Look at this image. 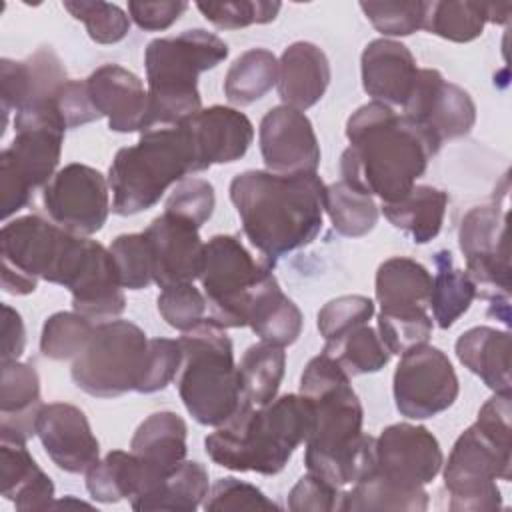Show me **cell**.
<instances>
[{"instance_id":"44dd1931","label":"cell","mask_w":512,"mask_h":512,"mask_svg":"<svg viewBox=\"0 0 512 512\" xmlns=\"http://www.w3.org/2000/svg\"><path fill=\"white\" fill-rule=\"evenodd\" d=\"M36 436L48 458L64 472L86 474L100 460V444L90 422L74 404H44L36 420Z\"/></svg>"},{"instance_id":"603a6c76","label":"cell","mask_w":512,"mask_h":512,"mask_svg":"<svg viewBox=\"0 0 512 512\" xmlns=\"http://www.w3.org/2000/svg\"><path fill=\"white\" fill-rule=\"evenodd\" d=\"M66 68L48 46L38 48L26 60H0V102L4 126L10 112L50 102L58 88L66 82Z\"/></svg>"},{"instance_id":"74e56055","label":"cell","mask_w":512,"mask_h":512,"mask_svg":"<svg viewBox=\"0 0 512 512\" xmlns=\"http://www.w3.org/2000/svg\"><path fill=\"white\" fill-rule=\"evenodd\" d=\"M436 272L432 276L430 308L440 328H450L464 312H468L476 294V284L466 270H460L452 262L448 250H440L434 256Z\"/></svg>"},{"instance_id":"cb8c5ba5","label":"cell","mask_w":512,"mask_h":512,"mask_svg":"<svg viewBox=\"0 0 512 512\" xmlns=\"http://www.w3.org/2000/svg\"><path fill=\"white\" fill-rule=\"evenodd\" d=\"M182 124L190 134L200 172L214 164L240 160L254 140V126L248 116L230 106L204 108Z\"/></svg>"},{"instance_id":"7bdbcfd3","label":"cell","mask_w":512,"mask_h":512,"mask_svg":"<svg viewBox=\"0 0 512 512\" xmlns=\"http://www.w3.org/2000/svg\"><path fill=\"white\" fill-rule=\"evenodd\" d=\"M94 332L92 320L78 312H56L46 318L40 336V350L50 360L76 358Z\"/></svg>"},{"instance_id":"7402d4cb","label":"cell","mask_w":512,"mask_h":512,"mask_svg":"<svg viewBox=\"0 0 512 512\" xmlns=\"http://www.w3.org/2000/svg\"><path fill=\"white\" fill-rule=\"evenodd\" d=\"M186 422L176 412H154L134 432L130 452L144 468V486L130 506L150 496L160 482L186 460Z\"/></svg>"},{"instance_id":"d6986e66","label":"cell","mask_w":512,"mask_h":512,"mask_svg":"<svg viewBox=\"0 0 512 512\" xmlns=\"http://www.w3.org/2000/svg\"><path fill=\"white\" fill-rule=\"evenodd\" d=\"M260 154L268 172L314 174L320 166V144L310 118L290 106L270 108L258 130Z\"/></svg>"},{"instance_id":"f5cc1de1","label":"cell","mask_w":512,"mask_h":512,"mask_svg":"<svg viewBox=\"0 0 512 512\" xmlns=\"http://www.w3.org/2000/svg\"><path fill=\"white\" fill-rule=\"evenodd\" d=\"M216 206L214 186L204 178H184L180 180L166 200V210L176 214L194 226H202L210 220Z\"/></svg>"},{"instance_id":"816d5d0a","label":"cell","mask_w":512,"mask_h":512,"mask_svg":"<svg viewBox=\"0 0 512 512\" xmlns=\"http://www.w3.org/2000/svg\"><path fill=\"white\" fill-rule=\"evenodd\" d=\"M360 10L384 36H410L422 28L426 2H360Z\"/></svg>"},{"instance_id":"5b68a950","label":"cell","mask_w":512,"mask_h":512,"mask_svg":"<svg viewBox=\"0 0 512 512\" xmlns=\"http://www.w3.org/2000/svg\"><path fill=\"white\" fill-rule=\"evenodd\" d=\"M226 58L228 44L202 28L148 42L144 52L148 108L140 134L176 126L200 112L198 74L216 68Z\"/></svg>"},{"instance_id":"11a10c76","label":"cell","mask_w":512,"mask_h":512,"mask_svg":"<svg viewBox=\"0 0 512 512\" xmlns=\"http://www.w3.org/2000/svg\"><path fill=\"white\" fill-rule=\"evenodd\" d=\"M344 490L328 480L308 472L288 492V510L292 512H334L342 510Z\"/></svg>"},{"instance_id":"7c38bea8","label":"cell","mask_w":512,"mask_h":512,"mask_svg":"<svg viewBox=\"0 0 512 512\" xmlns=\"http://www.w3.org/2000/svg\"><path fill=\"white\" fill-rule=\"evenodd\" d=\"M68 232L38 214L20 216L0 230V282L14 296L32 294L52 280Z\"/></svg>"},{"instance_id":"9a60e30c","label":"cell","mask_w":512,"mask_h":512,"mask_svg":"<svg viewBox=\"0 0 512 512\" xmlns=\"http://www.w3.org/2000/svg\"><path fill=\"white\" fill-rule=\"evenodd\" d=\"M44 208L50 220L76 236H92L110 212L108 178L92 166L68 164L44 186Z\"/></svg>"},{"instance_id":"db71d44e","label":"cell","mask_w":512,"mask_h":512,"mask_svg":"<svg viewBox=\"0 0 512 512\" xmlns=\"http://www.w3.org/2000/svg\"><path fill=\"white\" fill-rule=\"evenodd\" d=\"M202 506L204 510H280L260 488L232 476L216 480Z\"/></svg>"},{"instance_id":"836d02e7","label":"cell","mask_w":512,"mask_h":512,"mask_svg":"<svg viewBox=\"0 0 512 512\" xmlns=\"http://www.w3.org/2000/svg\"><path fill=\"white\" fill-rule=\"evenodd\" d=\"M448 206V194L434 186H414L404 198L396 202H384L382 212L386 220L408 234L416 244H428L434 240L444 224Z\"/></svg>"},{"instance_id":"d590c367","label":"cell","mask_w":512,"mask_h":512,"mask_svg":"<svg viewBox=\"0 0 512 512\" xmlns=\"http://www.w3.org/2000/svg\"><path fill=\"white\" fill-rule=\"evenodd\" d=\"M144 486V468L134 452H108L86 472V490L92 500L114 504L134 498Z\"/></svg>"},{"instance_id":"52a82bcc","label":"cell","mask_w":512,"mask_h":512,"mask_svg":"<svg viewBox=\"0 0 512 512\" xmlns=\"http://www.w3.org/2000/svg\"><path fill=\"white\" fill-rule=\"evenodd\" d=\"M182 364L178 394L188 414L202 426H220L244 404L234 348L224 326L204 318L178 338Z\"/></svg>"},{"instance_id":"680465c9","label":"cell","mask_w":512,"mask_h":512,"mask_svg":"<svg viewBox=\"0 0 512 512\" xmlns=\"http://www.w3.org/2000/svg\"><path fill=\"white\" fill-rule=\"evenodd\" d=\"M26 332L22 316L8 304H2V362L18 360L24 352Z\"/></svg>"},{"instance_id":"8992f818","label":"cell","mask_w":512,"mask_h":512,"mask_svg":"<svg viewBox=\"0 0 512 512\" xmlns=\"http://www.w3.org/2000/svg\"><path fill=\"white\" fill-rule=\"evenodd\" d=\"M194 172H200V166L182 122L142 132L140 140L120 148L110 164L112 212L118 216L144 212L160 202L172 184Z\"/></svg>"},{"instance_id":"6da1fadb","label":"cell","mask_w":512,"mask_h":512,"mask_svg":"<svg viewBox=\"0 0 512 512\" xmlns=\"http://www.w3.org/2000/svg\"><path fill=\"white\" fill-rule=\"evenodd\" d=\"M300 394L312 406V432L306 440L308 472L342 488L374 468L376 438L362 432L364 410L344 368L326 352L314 356L302 376Z\"/></svg>"},{"instance_id":"f35d334b","label":"cell","mask_w":512,"mask_h":512,"mask_svg":"<svg viewBox=\"0 0 512 512\" xmlns=\"http://www.w3.org/2000/svg\"><path fill=\"white\" fill-rule=\"evenodd\" d=\"M210 490L208 470L194 460H184L172 474H168L160 486L144 500L132 504L134 510H172L194 512L202 506Z\"/></svg>"},{"instance_id":"ba28073f","label":"cell","mask_w":512,"mask_h":512,"mask_svg":"<svg viewBox=\"0 0 512 512\" xmlns=\"http://www.w3.org/2000/svg\"><path fill=\"white\" fill-rule=\"evenodd\" d=\"M512 430L474 422L452 446L444 464L448 508L454 512H492L502 508L496 480L512 476Z\"/></svg>"},{"instance_id":"8d00e7d4","label":"cell","mask_w":512,"mask_h":512,"mask_svg":"<svg viewBox=\"0 0 512 512\" xmlns=\"http://www.w3.org/2000/svg\"><path fill=\"white\" fill-rule=\"evenodd\" d=\"M428 508V492L424 488H408L384 478L374 468L344 492L342 512L358 510H400L422 512Z\"/></svg>"},{"instance_id":"8fae6325","label":"cell","mask_w":512,"mask_h":512,"mask_svg":"<svg viewBox=\"0 0 512 512\" xmlns=\"http://www.w3.org/2000/svg\"><path fill=\"white\" fill-rule=\"evenodd\" d=\"M52 284L72 294L74 312L88 320L108 322L126 308L120 276L110 248L88 236L68 234Z\"/></svg>"},{"instance_id":"e575fe53","label":"cell","mask_w":512,"mask_h":512,"mask_svg":"<svg viewBox=\"0 0 512 512\" xmlns=\"http://www.w3.org/2000/svg\"><path fill=\"white\" fill-rule=\"evenodd\" d=\"M284 368V348L268 342L252 344L238 364L242 402L250 406H266L272 402L278 396Z\"/></svg>"},{"instance_id":"ab89813d","label":"cell","mask_w":512,"mask_h":512,"mask_svg":"<svg viewBox=\"0 0 512 512\" xmlns=\"http://www.w3.org/2000/svg\"><path fill=\"white\" fill-rule=\"evenodd\" d=\"M278 80V60L266 48L240 54L224 76V94L234 106H248L272 90Z\"/></svg>"},{"instance_id":"5bb4252c","label":"cell","mask_w":512,"mask_h":512,"mask_svg":"<svg viewBox=\"0 0 512 512\" xmlns=\"http://www.w3.org/2000/svg\"><path fill=\"white\" fill-rule=\"evenodd\" d=\"M396 410L410 420H426L448 410L460 392L448 356L436 346H416L402 354L392 380Z\"/></svg>"},{"instance_id":"ac0fdd59","label":"cell","mask_w":512,"mask_h":512,"mask_svg":"<svg viewBox=\"0 0 512 512\" xmlns=\"http://www.w3.org/2000/svg\"><path fill=\"white\" fill-rule=\"evenodd\" d=\"M442 464L444 456L438 438L418 424H390L374 442V470L408 488L430 484Z\"/></svg>"},{"instance_id":"6f0895ef","label":"cell","mask_w":512,"mask_h":512,"mask_svg":"<svg viewBox=\"0 0 512 512\" xmlns=\"http://www.w3.org/2000/svg\"><path fill=\"white\" fill-rule=\"evenodd\" d=\"M188 8V2L182 0H162V2H144L130 0L128 14L138 28L148 32H158L170 28Z\"/></svg>"},{"instance_id":"60d3db41","label":"cell","mask_w":512,"mask_h":512,"mask_svg":"<svg viewBox=\"0 0 512 512\" xmlns=\"http://www.w3.org/2000/svg\"><path fill=\"white\" fill-rule=\"evenodd\" d=\"M324 210L334 230L348 238H360L374 230L378 206L370 194H364L344 180L326 186Z\"/></svg>"},{"instance_id":"f1b7e54d","label":"cell","mask_w":512,"mask_h":512,"mask_svg":"<svg viewBox=\"0 0 512 512\" xmlns=\"http://www.w3.org/2000/svg\"><path fill=\"white\" fill-rule=\"evenodd\" d=\"M0 490L18 510H48L54 502L50 476L30 456L26 442L0 438Z\"/></svg>"},{"instance_id":"4fadbf2b","label":"cell","mask_w":512,"mask_h":512,"mask_svg":"<svg viewBox=\"0 0 512 512\" xmlns=\"http://www.w3.org/2000/svg\"><path fill=\"white\" fill-rule=\"evenodd\" d=\"M508 212L498 204L474 206L460 222L458 244L466 258V272L476 284V294L494 306H508L510 298V248Z\"/></svg>"},{"instance_id":"7dc6e473","label":"cell","mask_w":512,"mask_h":512,"mask_svg":"<svg viewBox=\"0 0 512 512\" xmlns=\"http://www.w3.org/2000/svg\"><path fill=\"white\" fill-rule=\"evenodd\" d=\"M378 336L390 354L402 356L404 352L422 346L432 336V318L428 312L414 314H378Z\"/></svg>"},{"instance_id":"2e32d148","label":"cell","mask_w":512,"mask_h":512,"mask_svg":"<svg viewBox=\"0 0 512 512\" xmlns=\"http://www.w3.org/2000/svg\"><path fill=\"white\" fill-rule=\"evenodd\" d=\"M404 116L440 150L446 140L462 138L474 128L476 104L464 88L444 80L438 70L422 68L404 104Z\"/></svg>"},{"instance_id":"f907efd6","label":"cell","mask_w":512,"mask_h":512,"mask_svg":"<svg viewBox=\"0 0 512 512\" xmlns=\"http://www.w3.org/2000/svg\"><path fill=\"white\" fill-rule=\"evenodd\" d=\"M182 348L178 340L152 338L148 340V352L142 368L136 392L154 394L164 390L180 372Z\"/></svg>"},{"instance_id":"30bf717a","label":"cell","mask_w":512,"mask_h":512,"mask_svg":"<svg viewBox=\"0 0 512 512\" xmlns=\"http://www.w3.org/2000/svg\"><path fill=\"white\" fill-rule=\"evenodd\" d=\"M272 262L256 260L232 234H216L204 246L200 282L210 318L224 328L248 326V310L258 288L272 276Z\"/></svg>"},{"instance_id":"3957f363","label":"cell","mask_w":512,"mask_h":512,"mask_svg":"<svg viewBox=\"0 0 512 512\" xmlns=\"http://www.w3.org/2000/svg\"><path fill=\"white\" fill-rule=\"evenodd\" d=\"M322 178L314 174H274L246 170L230 182V200L250 244L274 260L310 244L322 230Z\"/></svg>"},{"instance_id":"4316f807","label":"cell","mask_w":512,"mask_h":512,"mask_svg":"<svg viewBox=\"0 0 512 512\" xmlns=\"http://www.w3.org/2000/svg\"><path fill=\"white\" fill-rule=\"evenodd\" d=\"M330 84V62L312 42L290 44L278 60V96L284 106L308 110L324 96Z\"/></svg>"},{"instance_id":"484cf974","label":"cell","mask_w":512,"mask_h":512,"mask_svg":"<svg viewBox=\"0 0 512 512\" xmlns=\"http://www.w3.org/2000/svg\"><path fill=\"white\" fill-rule=\"evenodd\" d=\"M86 86L94 108L108 118L112 132H140L148 108V92L134 72L118 64H104L86 78Z\"/></svg>"},{"instance_id":"9c48e42d","label":"cell","mask_w":512,"mask_h":512,"mask_svg":"<svg viewBox=\"0 0 512 512\" xmlns=\"http://www.w3.org/2000/svg\"><path fill=\"white\" fill-rule=\"evenodd\" d=\"M148 352V338L128 320L98 322L84 350L74 358V384L96 398H116L136 392Z\"/></svg>"},{"instance_id":"277c9868","label":"cell","mask_w":512,"mask_h":512,"mask_svg":"<svg viewBox=\"0 0 512 512\" xmlns=\"http://www.w3.org/2000/svg\"><path fill=\"white\" fill-rule=\"evenodd\" d=\"M312 418V406L302 394H284L266 406L242 404L204 438V450L222 468L274 476L308 440Z\"/></svg>"},{"instance_id":"b9f144b4","label":"cell","mask_w":512,"mask_h":512,"mask_svg":"<svg viewBox=\"0 0 512 512\" xmlns=\"http://www.w3.org/2000/svg\"><path fill=\"white\" fill-rule=\"evenodd\" d=\"M324 352L332 356L350 378L382 370L392 356L382 344L378 332L368 324L354 326L338 340L326 342Z\"/></svg>"},{"instance_id":"e0dca14e","label":"cell","mask_w":512,"mask_h":512,"mask_svg":"<svg viewBox=\"0 0 512 512\" xmlns=\"http://www.w3.org/2000/svg\"><path fill=\"white\" fill-rule=\"evenodd\" d=\"M64 132L52 100L24 108L14 116V140L0 152V162L20 174L32 190L46 186L56 174Z\"/></svg>"},{"instance_id":"681fc988","label":"cell","mask_w":512,"mask_h":512,"mask_svg":"<svg viewBox=\"0 0 512 512\" xmlns=\"http://www.w3.org/2000/svg\"><path fill=\"white\" fill-rule=\"evenodd\" d=\"M156 306L168 326L186 332L204 320L208 302L192 282H186L164 288L156 298Z\"/></svg>"},{"instance_id":"1f68e13d","label":"cell","mask_w":512,"mask_h":512,"mask_svg":"<svg viewBox=\"0 0 512 512\" xmlns=\"http://www.w3.org/2000/svg\"><path fill=\"white\" fill-rule=\"evenodd\" d=\"M510 10V4L432 0L426 2L422 28L450 42H472L482 34L486 22H508Z\"/></svg>"},{"instance_id":"ffe728a7","label":"cell","mask_w":512,"mask_h":512,"mask_svg":"<svg viewBox=\"0 0 512 512\" xmlns=\"http://www.w3.org/2000/svg\"><path fill=\"white\" fill-rule=\"evenodd\" d=\"M198 230L192 222L170 212L156 216L144 230L152 260V280L162 290L200 278L206 244Z\"/></svg>"},{"instance_id":"ee69618b","label":"cell","mask_w":512,"mask_h":512,"mask_svg":"<svg viewBox=\"0 0 512 512\" xmlns=\"http://www.w3.org/2000/svg\"><path fill=\"white\" fill-rule=\"evenodd\" d=\"M202 16L220 30H238L252 24L274 22L282 4L270 0H224L198 2Z\"/></svg>"},{"instance_id":"9f6ffc18","label":"cell","mask_w":512,"mask_h":512,"mask_svg":"<svg viewBox=\"0 0 512 512\" xmlns=\"http://www.w3.org/2000/svg\"><path fill=\"white\" fill-rule=\"evenodd\" d=\"M52 106L64 122L66 130L102 118L90 100L86 80H66L54 94Z\"/></svg>"},{"instance_id":"83f0119b","label":"cell","mask_w":512,"mask_h":512,"mask_svg":"<svg viewBox=\"0 0 512 512\" xmlns=\"http://www.w3.org/2000/svg\"><path fill=\"white\" fill-rule=\"evenodd\" d=\"M40 378L26 362H2L0 378V438L26 442L36 434L42 410Z\"/></svg>"},{"instance_id":"f546056e","label":"cell","mask_w":512,"mask_h":512,"mask_svg":"<svg viewBox=\"0 0 512 512\" xmlns=\"http://www.w3.org/2000/svg\"><path fill=\"white\" fill-rule=\"evenodd\" d=\"M430 292L432 276L420 262L406 256H392L378 266L374 294L380 304V312H428Z\"/></svg>"},{"instance_id":"7a4b0ae2","label":"cell","mask_w":512,"mask_h":512,"mask_svg":"<svg viewBox=\"0 0 512 512\" xmlns=\"http://www.w3.org/2000/svg\"><path fill=\"white\" fill-rule=\"evenodd\" d=\"M350 146L340 156V174L352 188L384 202L404 198L438 152L430 140L392 106L368 102L346 122Z\"/></svg>"},{"instance_id":"c3c4849f","label":"cell","mask_w":512,"mask_h":512,"mask_svg":"<svg viewBox=\"0 0 512 512\" xmlns=\"http://www.w3.org/2000/svg\"><path fill=\"white\" fill-rule=\"evenodd\" d=\"M376 308L368 296L346 294L326 302L318 312V330L324 342H334L348 330L360 324H368Z\"/></svg>"},{"instance_id":"d6a6232c","label":"cell","mask_w":512,"mask_h":512,"mask_svg":"<svg viewBox=\"0 0 512 512\" xmlns=\"http://www.w3.org/2000/svg\"><path fill=\"white\" fill-rule=\"evenodd\" d=\"M300 308L282 292L272 274L254 294L248 310V326L262 342L286 348L294 344L302 332Z\"/></svg>"},{"instance_id":"bcb514c9","label":"cell","mask_w":512,"mask_h":512,"mask_svg":"<svg viewBox=\"0 0 512 512\" xmlns=\"http://www.w3.org/2000/svg\"><path fill=\"white\" fill-rule=\"evenodd\" d=\"M110 252L116 262L122 288L142 290L154 282L150 248L144 232L116 236L110 244Z\"/></svg>"},{"instance_id":"d4e9b609","label":"cell","mask_w":512,"mask_h":512,"mask_svg":"<svg viewBox=\"0 0 512 512\" xmlns=\"http://www.w3.org/2000/svg\"><path fill=\"white\" fill-rule=\"evenodd\" d=\"M360 70L364 92L372 96V100L402 108L418 78L416 58L408 46L390 38H376L366 44Z\"/></svg>"},{"instance_id":"4dcf8cb0","label":"cell","mask_w":512,"mask_h":512,"mask_svg":"<svg viewBox=\"0 0 512 512\" xmlns=\"http://www.w3.org/2000/svg\"><path fill=\"white\" fill-rule=\"evenodd\" d=\"M456 358L496 394H510V334L492 326H474L456 340Z\"/></svg>"},{"instance_id":"f6af8a7d","label":"cell","mask_w":512,"mask_h":512,"mask_svg":"<svg viewBox=\"0 0 512 512\" xmlns=\"http://www.w3.org/2000/svg\"><path fill=\"white\" fill-rule=\"evenodd\" d=\"M76 20L86 26L88 36L96 44H116L120 42L130 30V16L118 6L110 2H64L62 4Z\"/></svg>"}]
</instances>
